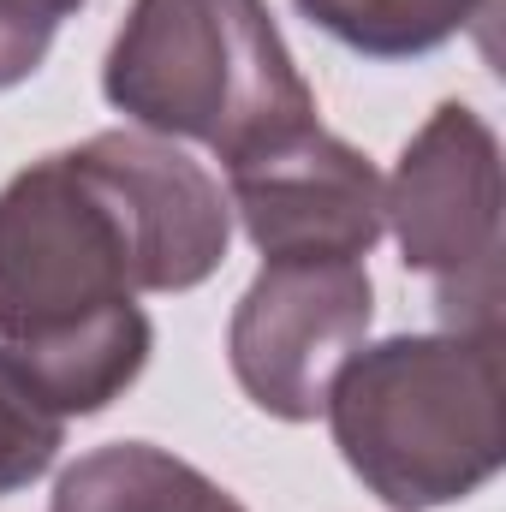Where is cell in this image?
<instances>
[{
	"mask_svg": "<svg viewBox=\"0 0 506 512\" xmlns=\"http://www.w3.org/2000/svg\"><path fill=\"white\" fill-rule=\"evenodd\" d=\"M227 209L245 221L262 262H364L387 233L376 161L322 131V120L227 161Z\"/></svg>",
	"mask_w": 506,
	"mask_h": 512,
	"instance_id": "6",
	"label": "cell"
},
{
	"mask_svg": "<svg viewBox=\"0 0 506 512\" xmlns=\"http://www.w3.org/2000/svg\"><path fill=\"white\" fill-rule=\"evenodd\" d=\"M48 512H245L215 477L155 441H108L60 471Z\"/></svg>",
	"mask_w": 506,
	"mask_h": 512,
	"instance_id": "7",
	"label": "cell"
},
{
	"mask_svg": "<svg viewBox=\"0 0 506 512\" xmlns=\"http://www.w3.org/2000/svg\"><path fill=\"white\" fill-rule=\"evenodd\" d=\"M84 6L90 0H0V90L36 78L60 24Z\"/></svg>",
	"mask_w": 506,
	"mask_h": 512,
	"instance_id": "10",
	"label": "cell"
},
{
	"mask_svg": "<svg viewBox=\"0 0 506 512\" xmlns=\"http://www.w3.org/2000/svg\"><path fill=\"white\" fill-rule=\"evenodd\" d=\"M102 96L149 137L215 149L221 167L316 120V90L268 0H131Z\"/></svg>",
	"mask_w": 506,
	"mask_h": 512,
	"instance_id": "3",
	"label": "cell"
},
{
	"mask_svg": "<svg viewBox=\"0 0 506 512\" xmlns=\"http://www.w3.org/2000/svg\"><path fill=\"white\" fill-rule=\"evenodd\" d=\"M322 411L346 471L381 507H453L506 459L501 328L393 334L358 346Z\"/></svg>",
	"mask_w": 506,
	"mask_h": 512,
	"instance_id": "2",
	"label": "cell"
},
{
	"mask_svg": "<svg viewBox=\"0 0 506 512\" xmlns=\"http://www.w3.org/2000/svg\"><path fill=\"white\" fill-rule=\"evenodd\" d=\"M370 322L376 286L364 262H262L227 322V364L256 411L280 423H310L322 417L328 387L364 346Z\"/></svg>",
	"mask_w": 506,
	"mask_h": 512,
	"instance_id": "5",
	"label": "cell"
},
{
	"mask_svg": "<svg viewBox=\"0 0 506 512\" xmlns=\"http://www.w3.org/2000/svg\"><path fill=\"white\" fill-rule=\"evenodd\" d=\"M298 18L328 30L364 60H417L477 24L495 0H292Z\"/></svg>",
	"mask_w": 506,
	"mask_h": 512,
	"instance_id": "8",
	"label": "cell"
},
{
	"mask_svg": "<svg viewBox=\"0 0 506 512\" xmlns=\"http://www.w3.org/2000/svg\"><path fill=\"white\" fill-rule=\"evenodd\" d=\"M501 137L471 102H441L387 179L399 262L435 286L447 328H501Z\"/></svg>",
	"mask_w": 506,
	"mask_h": 512,
	"instance_id": "4",
	"label": "cell"
},
{
	"mask_svg": "<svg viewBox=\"0 0 506 512\" xmlns=\"http://www.w3.org/2000/svg\"><path fill=\"white\" fill-rule=\"evenodd\" d=\"M227 245L221 185L167 137L54 149L0 185V346L60 417H96L155 352L137 292L203 286Z\"/></svg>",
	"mask_w": 506,
	"mask_h": 512,
	"instance_id": "1",
	"label": "cell"
},
{
	"mask_svg": "<svg viewBox=\"0 0 506 512\" xmlns=\"http://www.w3.org/2000/svg\"><path fill=\"white\" fill-rule=\"evenodd\" d=\"M66 447V417L42 399L24 364L0 346V495L30 489Z\"/></svg>",
	"mask_w": 506,
	"mask_h": 512,
	"instance_id": "9",
	"label": "cell"
}]
</instances>
